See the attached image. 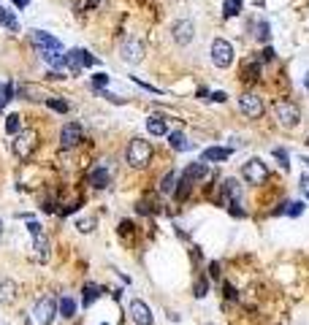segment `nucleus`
<instances>
[{
  "instance_id": "obj_1",
  "label": "nucleus",
  "mask_w": 309,
  "mask_h": 325,
  "mask_svg": "<svg viewBox=\"0 0 309 325\" xmlns=\"http://www.w3.org/2000/svg\"><path fill=\"white\" fill-rule=\"evenodd\" d=\"M149 160H152V144L144 138H133L128 144V163L133 168H147Z\"/></svg>"
},
{
  "instance_id": "obj_2",
  "label": "nucleus",
  "mask_w": 309,
  "mask_h": 325,
  "mask_svg": "<svg viewBox=\"0 0 309 325\" xmlns=\"http://www.w3.org/2000/svg\"><path fill=\"white\" fill-rule=\"evenodd\" d=\"M36 141H38L36 130H19L17 136H14V141H11L14 155H17L19 160H27V157L33 155V149H36Z\"/></svg>"
},
{
  "instance_id": "obj_3",
  "label": "nucleus",
  "mask_w": 309,
  "mask_h": 325,
  "mask_svg": "<svg viewBox=\"0 0 309 325\" xmlns=\"http://www.w3.org/2000/svg\"><path fill=\"white\" fill-rule=\"evenodd\" d=\"M274 112H277V120H280L282 128H296L301 122V112L293 100H277Z\"/></svg>"
},
{
  "instance_id": "obj_4",
  "label": "nucleus",
  "mask_w": 309,
  "mask_h": 325,
  "mask_svg": "<svg viewBox=\"0 0 309 325\" xmlns=\"http://www.w3.org/2000/svg\"><path fill=\"white\" fill-rule=\"evenodd\" d=\"M242 176L247 179L250 185H263V182L268 179V168H266V163L260 160V157H250V160L242 165Z\"/></svg>"
},
{
  "instance_id": "obj_5",
  "label": "nucleus",
  "mask_w": 309,
  "mask_h": 325,
  "mask_svg": "<svg viewBox=\"0 0 309 325\" xmlns=\"http://www.w3.org/2000/svg\"><path fill=\"white\" fill-rule=\"evenodd\" d=\"M65 65H68V70L71 74H82V68H87V65H95V57L87 49H71L68 54H65Z\"/></svg>"
},
{
  "instance_id": "obj_6",
  "label": "nucleus",
  "mask_w": 309,
  "mask_h": 325,
  "mask_svg": "<svg viewBox=\"0 0 309 325\" xmlns=\"http://www.w3.org/2000/svg\"><path fill=\"white\" fill-rule=\"evenodd\" d=\"M212 62H215L217 68H228L233 62V46L225 41V38H217L215 44H212Z\"/></svg>"
},
{
  "instance_id": "obj_7",
  "label": "nucleus",
  "mask_w": 309,
  "mask_h": 325,
  "mask_svg": "<svg viewBox=\"0 0 309 325\" xmlns=\"http://www.w3.org/2000/svg\"><path fill=\"white\" fill-rule=\"evenodd\" d=\"M239 109H242V114L250 117V120L263 117V100H260L258 95H252V92H244L239 98Z\"/></svg>"
},
{
  "instance_id": "obj_8",
  "label": "nucleus",
  "mask_w": 309,
  "mask_h": 325,
  "mask_svg": "<svg viewBox=\"0 0 309 325\" xmlns=\"http://www.w3.org/2000/svg\"><path fill=\"white\" fill-rule=\"evenodd\" d=\"M54 314H57V304H54V298L52 296H44L36 304V320L41 322V325H52L54 322Z\"/></svg>"
},
{
  "instance_id": "obj_9",
  "label": "nucleus",
  "mask_w": 309,
  "mask_h": 325,
  "mask_svg": "<svg viewBox=\"0 0 309 325\" xmlns=\"http://www.w3.org/2000/svg\"><path fill=\"white\" fill-rule=\"evenodd\" d=\"M223 203L225 206H236V203H242V195H244V190H242V185L236 179H223Z\"/></svg>"
},
{
  "instance_id": "obj_10",
  "label": "nucleus",
  "mask_w": 309,
  "mask_h": 325,
  "mask_svg": "<svg viewBox=\"0 0 309 325\" xmlns=\"http://www.w3.org/2000/svg\"><path fill=\"white\" fill-rule=\"evenodd\" d=\"M33 258L38 263H49V258H52V241L44 231L38 236H33Z\"/></svg>"
},
{
  "instance_id": "obj_11",
  "label": "nucleus",
  "mask_w": 309,
  "mask_h": 325,
  "mask_svg": "<svg viewBox=\"0 0 309 325\" xmlns=\"http://www.w3.org/2000/svg\"><path fill=\"white\" fill-rule=\"evenodd\" d=\"M122 60L125 62H141L144 60V44H141V38L133 35L122 44Z\"/></svg>"
},
{
  "instance_id": "obj_12",
  "label": "nucleus",
  "mask_w": 309,
  "mask_h": 325,
  "mask_svg": "<svg viewBox=\"0 0 309 325\" xmlns=\"http://www.w3.org/2000/svg\"><path fill=\"white\" fill-rule=\"evenodd\" d=\"M174 41H177L179 46H187L190 41H193V35H195V27H193V22L190 19H179L177 25H174Z\"/></svg>"
},
{
  "instance_id": "obj_13",
  "label": "nucleus",
  "mask_w": 309,
  "mask_h": 325,
  "mask_svg": "<svg viewBox=\"0 0 309 325\" xmlns=\"http://www.w3.org/2000/svg\"><path fill=\"white\" fill-rule=\"evenodd\" d=\"M130 317H133L136 325H152V312H149V306L141 298L130 301Z\"/></svg>"
},
{
  "instance_id": "obj_14",
  "label": "nucleus",
  "mask_w": 309,
  "mask_h": 325,
  "mask_svg": "<svg viewBox=\"0 0 309 325\" xmlns=\"http://www.w3.org/2000/svg\"><path fill=\"white\" fill-rule=\"evenodd\" d=\"M60 141H62V147H65V149L76 147L79 141H82V125H79V122H68L65 128H62Z\"/></svg>"
},
{
  "instance_id": "obj_15",
  "label": "nucleus",
  "mask_w": 309,
  "mask_h": 325,
  "mask_svg": "<svg viewBox=\"0 0 309 325\" xmlns=\"http://www.w3.org/2000/svg\"><path fill=\"white\" fill-rule=\"evenodd\" d=\"M30 38H33V44L38 46V49H62V44L57 41V38L49 35V33H44V30H33Z\"/></svg>"
},
{
  "instance_id": "obj_16",
  "label": "nucleus",
  "mask_w": 309,
  "mask_h": 325,
  "mask_svg": "<svg viewBox=\"0 0 309 325\" xmlns=\"http://www.w3.org/2000/svg\"><path fill=\"white\" fill-rule=\"evenodd\" d=\"M17 301V282H11V279H0V304L3 306H9Z\"/></svg>"
},
{
  "instance_id": "obj_17",
  "label": "nucleus",
  "mask_w": 309,
  "mask_h": 325,
  "mask_svg": "<svg viewBox=\"0 0 309 325\" xmlns=\"http://www.w3.org/2000/svg\"><path fill=\"white\" fill-rule=\"evenodd\" d=\"M231 157V149H223V147H209V149H203V155H201V160L203 163H223Z\"/></svg>"
},
{
  "instance_id": "obj_18",
  "label": "nucleus",
  "mask_w": 309,
  "mask_h": 325,
  "mask_svg": "<svg viewBox=\"0 0 309 325\" xmlns=\"http://www.w3.org/2000/svg\"><path fill=\"white\" fill-rule=\"evenodd\" d=\"M185 179H190V182H201V179H206L209 176V168H206V163L201 160V163H190L187 168H185V173H182Z\"/></svg>"
},
{
  "instance_id": "obj_19",
  "label": "nucleus",
  "mask_w": 309,
  "mask_h": 325,
  "mask_svg": "<svg viewBox=\"0 0 309 325\" xmlns=\"http://www.w3.org/2000/svg\"><path fill=\"white\" fill-rule=\"evenodd\" d=\"M109 182H112V176H109L106 168H95V171L90 173V185H92L95 190H106Z\"/></svg>"
},
{
  "instance_id": "obj_20",
  "label": "nucleus",
  "mask_w": 309,
  "mask_h": 325,
  "mask_svg": "<svg viewBox=\"0 0 309 325\" xmlns=\"http://www.w3.org/2000/svg\"><path fill=\"white\" fill-rule=\"evenodd\" d=\"M41 57L49 62L52 68H62V65H65V54H62V49H41Z\"/></svg>"
},
{
  "instance_id": "obj_21",
  "label": "nucleus",
  "mask_w": 309,
  "mask_h": 325,
  "mask_svg": "<svg viewBox=\"0 0 309 325\" xmlns=\"http://www.w3.org/2000/svg\"><path fill=\"white\" fill-rule=\"evenodd\" d=\"M147 130L152 133V136H165V133H168V122L163 120V117H149L147 120Z\"/></svg>"
},
{
  "instance_id": "obj_22",
  "label": "nucleus",
  "mask_w": 309,
  "mask_h": 325,
  "mask_svg": "<svg viewBox=\"0 0 309 325\" xmlns=\"http://www.w3.org/2000/svg\"><path fill=\"white\" fill-rule=\"evenodd\" d=\"M242 79H244V82H258V79H260V62L258 60H247V62H244V65H242Z\"/></svg>"
},
{
  "instance_id": "obj_23",
  "label": "nucleus",
  "mask_w": 309,
  "mask_h": 325,
  "mask_svg": "<svg viewBox=\"0 0 309 325\" xmlns=\"http://www.w3.org/2000/svg\"><path fill=\"white\" fill-rule=\"evenodd\" d=\"M250 30H255V41H260V44H268V38H271V25H268L266 19L250 25Z\"/></svg>"
},
{
  "instance_id": "obj_24",
  "label": "nucleus",
  "mask_w": 309,
  "mask_h": 325,
  "mask_svg": "<svg viewBox=\"0 0 309 325\" xmlns=\"http://www.w3.org/2000/svg\"><path fill=\"white\" fill-rule=\"evenodd\" d=\"M190 190H193V182L185 179V176H179L177 187H174V195H177V201H185V198H190Z\"/></svg>"
},
{
  "instance_id": "obj_25",
  "label": "nucleus",
  "mask_w": 309,
  "mask_h": 325,
  "mask_svg": "<svg viewBox=\"0 0 309 325\" xmlns=\"http://www.w3.org/2000/svg\"><path fill=\"white\" fill-rule=\"evenodd\" d=\"M57 312L62 314V317H68V320H71V317H76V301L74 298H60V304H57Z\"/></svg>"
},
{
  "instance_id": "obj_26",
  "label": "nucleus",
  "mask_w": 309,
  "mask_h": 325,
  "mask_svg": "<svg viewBox=\"0 0 309 325\" xmlns=\"http://www.w3.org/2000/svg\"><path fill=\"white\" fill-rule=\"evenodd\" d=\"M177 182H179V173H177V171H168V173L163 176V182H160V193L171 195L174 187H177Z\"/></svg>"
},
{
  "instance_id": "obj_27",
  "label": "nucleus",
  "mask_w": 309,
  "mask_h": 325,
  "mask_svg": "<svg viewBox=\"0 0 309 325\" xmlns=\"http://www.w3.org/2000/svg\"><path fill=\"white\" fill-rule=\"evenodd\" d=\"M0 25H3V27H9L11 33H17V30H19V22H17V17H14L11 11H6L3 6H0Z\"/></svg>"
},
{
  "instance_id": "obj_28",
  "label": "nucleus",
  "mask_w": 309,
  "mask_h": 325,
  "mask_svg": "<svg viewBox=\"0 0 309 325\" xmlns=\"http://www.w3.org/2000/svg\"><path fill=\"white\" fill-rule=\"evenodd\" d=\"M100 293H103V287H100V284H95V282H87V284H84V306H92V301L98 298Z\"/></svg>"
},
{
  "instance_id": "obj_29",
  "label": "nucleus",
  "mask_w": 309,
  "mask_h": 325,
  "mask_svg": "<svg viewBox=\"0 0 309 325\" xmlns=\"http://www.w3.org/2000/svg\"><path fill=\"white\" fill-rule=\"evenodd\" d=\"M168 144H171V149H190V144H187V138H185V133H182V130L171 133V136H168Z\"/></svg>"
},
{
  "instance_id": "obj_30",
  "label": "nucleus",
  "mask_w": 309,
  "mask_h": 325,
  "mask_svg": "<svg viewBox=\"0 0 309 325\" xmlns=\"http://www.w3.org/2000/svg\"><path fill=\"white\" fill-rule=\"evenodd\" d=\"M223 14H225V17H239V14H242V0H225V3H223Z\"/></svg>"
},
{
  "instance_id": "obj_31",
  "label": "nucleus",
  "mask_w": 309,
  "mask_h": 325,
  "mask_svg": "<svg viewBox=\"0 0 309 325\" xmlns=\"http://www.w3.org/2000/svg\"><path fill=\"white\" fill-rule=\"evenodd\" d=\"M193 293H195V298H206V296H209V279H206V276H201V279H195V284H193Z\"/></svg>"
},
{
  "instance_id": "obj_32",
  "label": "nucleus",
  "mask_w": 309,
  "mask_h": 325,
  "mask_svg": "<svg viewBox=\"0 0 309 325\" xmlns=\"http://www.w3.org/2000/svg\"><path fill=\"white\" fill-rule=\"evenodd\" d=\"M19 120H22L19 114H9V117H6V130L17 136V133H19Z\"/></svg>"
},
{
  "instance_id": "obj_33",
  "label": "nucleus",
  "mask_w": 309,
  "mask_h": 325,
  "mask_svg": "<svg viewBox=\"0 0 309 325\" xmlns=\"http://www.w3.org/2000/svg\"><path fill=\"white\" fill-rule=\"evenodd\" d=\"M76 228H79V233H92V231H95V220H92V217L76 220Z\"/></svg>"
},
{
  "instance_id": "obj_34",
  "label": "nucleus",
  "mask_w": 309,
  "mask_h": 325,
  "mask_svg": "<svg viewBox=\"0 0 309 325\" xmlns=\"http://www.w3.org/2000/svg\"><path fill=\"white\" fill-rule=\"evenodd\" d=\"M285 206V214H290V217H298V214H304V203L301 201H296V203H282Z\"/></svg>"
},
{
  "instance_id": "obj_35",
  "label": "nucleus",
  "mask_w": 309,
  "mask_h": 325,
  "mask_svg": "<svg viewBox=\"0 0 309 325\" xmlns=\"http://www.w3.org/2000/svg\"><path fill=\"white\" fill-rule=\"evenodd\" d=\"M46 106L54 109V112H60V114H65V112H68V103H65V100H60V98H49V100H46Z\"/></svg>"
},
{
  "instance_id": "obj_36",
  "label": "nucleus",
  "mask_w": 309,
  "mask_h": 325,
  "mask_svg": "<svg viewBox=\"0 0 309 325\" xmlns=\"http://www.w3.org/2000/svg\"><path fill=\"white\" fill-rule=\"evenodd\" d=\"M106 84H109V76H106V74H95V76H92V87H98V90H103Z\"/></svg>"
},
{
  "instance_id": "obj_37",
  "label": "nucleus",
  "mask_w": 309,
  "mask_h": 325,
  "mask_svg": "<svg viewBox=\"0 0 309 325\" xmlns=\"http://www.w3.org/2000/svg\"><path fill=\"white\" fill-rule=\"evenodd\" d=\"M274 157L280 160L282 168H290V163H288V152H285V149H274Z\"/></svg>"
},
{
  "instance_id": "obj_38",
  "label": "nucleus",
  "mask_w": 309,
  "mask_h": 325,
  "mask_svg": "<svg viewBox=\"0 0 309 325\" xmlns=\"http://www.w3.org/2000/svg\"><path fill=\"white\" fill-rule=\"evenodd\" d=\"M27 231H30V236H38V233L44 231V228H41V223H36V220H30V223H27Z\"/></svg>"
},
{
  "instance_id": "obj_39",
  "label": "nucleus",
  "mask_w": 309,
  "mask_h": 325,
  "mask_svg": "<svg viewBox=\"0 0 309 325\" xmlns=\"http://www.w3.org/2000/svg\"><path fill=\"white\" fill-rule=\"evenodd\" d=\"M274 54H277V52L271 49V46H266V49L260 52V60H263V62H271V60H274Z\"/></svg>"
},
{
  "instance_id": "obj_40",
  "label": "nucleus",
  "mask_w": 309,
  "mask_h": 325,
  "mask_svg": "<svg viewBox=\"0 0 309 325\" xmlns=\"http://www.w3.org/2000/svg\"><path fill=\"white\" fill-rule=\"evenodd\" d=\"M103 98H106V100H112V103H125L122 98H117V95H112V92H106V90H103Z\"/></svg>"
},
{
  "instance_id": "obj_41",
  "label": "nucleus",
  "mask_w": 309,
  "mask_h": 325,
  "mask_svg": "<svg viewBox=\"0 0 309 325\" xmlns=\"http://www.w3.org/2000/svg\"><path fill=\"white\" fill-rule=\"evenodd\" d=\"M212 100H215V103H225L228 95H225V92H215V95H212Z\"/></svg>"
},
{
  "instance_id": "obj_42",
  "label": "nucleus",
  "mask_w": 309,
  "mask_h": 325,
  "mask_svg": "<svg viewBox=\"0 0 309 325\" xmlns=\"http://www.w3.org/2000/svg\"><path fill=\"white\" fill-rule=\"evenodd\" d=\"M223 290H225V298H236V290L231 287V284H225V287H223Z\"/></svg>"
},
{
  "instance_id": "obj_43",
  "label": "nucleus",
  "mask_w": 309,
  "mask_h": 325,
  "mask_svg": "<svg viewBox=\"0 0 309 325\" xmlns=\"http://www.w3.org/2000/svg\"><path fill=\"white\" fill-rule=\"evenodd\" d=\"M209 274H212V276H220V263H212V266H209Z\"/></svg>"
},
{
  "instance_id": "obj_44",
  "label": "nucleus",
  "mask_w": 309,
  "mask_h": 325,
  "mask_svg": "<svg viewBox=\"0 0 309 325\" xmlns=\"http://www.w3.org/2000/svg\"><path fill=\"white\" fill-rule=\"evenodd\" d=\"M79 209V203H68L65 209H62V214H71V211H76Z\"/></svg>"
},
{
  "instance_id": "obj_45",
  "label": "nucleus",
  "mask_w": 309,
  "mask_h": 325,
  "mask_svg": "<svg viewBox=\"0 0 309 325\" xmlns=\"http://www.w3.org/2000/svg\"><path fill=\"white\" fill-rule=\"evenodd\" d=\"M98 3H100V0H84V9H95Z\"/></svg>"
},
{
  "instance_id": "obj_46",
  "label": "nucleus",
  "mask_w": 309,
  "mask_h": 325,
  "mask_svg": "<svg viewBox=\"0 0 309 325\" xmlns=\"http://www.w3.org/2000/svg\"><path fill=\"white\" fill-rule=\"evenodd\" d=\"M14 6H17V9H25V6H27V0H14Z\"/></svg>"
},
{
  "instance_id": "obj_47",
  "label": "nucleus",
  "mask_w": 309,
  "mask_h": 325,
  "mask_svg": "<svg viewBox=\"0 0 309 325\" xmlns=\"http://www.w3.org/2000/svg\"><path fill=\"white\" fill-rule=\"evenodd\" d=\"M304 163H306V165H309V157H304Z\"/></svg>"
},
{
  "instance_id": "obj_48",
  "label": "nucleus",
  "mask_w": 309,
  "mask_h": 325,
  "mask_svg": "<svg viewBox=\"0 0 309 325\" xmlns=\"http://www.w3.org/2000/svg\"><path fill=\"white\" fill-rule=\"evenodd\" d=\"M306 87H309V74H306Z\"/></svg>"
},
{
  "instance_id": "obj_49",
  "label": "nucleus",
  "mask_w": 309,
  "mask_h": 325,
  "mask_svg": "<svg viewBox=\"0 0 309 325\" xmlns=\"http://www.w3.org/2000/svg\"><path fill=\"white\" fill-rule=\"evenodd\" d=\"M0 233H3V223H0Z\"/></svg>"
},
{
  "instance_id": "obj_50",
  "label": "nucleus",
  "mask_w": 309,
  "mask_h": 325,
  "mask_svg": "<svg viewBox=\"0 0 309 325\" xmlns=\"http://www.w3.org/2000/svg\"><path fill=\"white\" fill-rule=\"evenodd\" d=\"M306 144H309V138H306Z\"/></svg>"
},
{
  "instance_id": "obj_51",
  "label": "nucleus",
  "mask_w": 309,
  "mask_h": 325,
  "mask_svg": "<svg viewBox=\"0 0 309 325\" xmlns=\"http://www.w3.org/2000/svg\"><path fill=\"white\" fill-rule=\"evenodd\" d=\"M0 109H3V106H0Z\"/></svg>"
},
{
  "instance_id": "obj_52",
  "label": "nucleus",
  "mask_w": 309,
  "mask_h": 325,
  "mask_svg": "<svg viewBox=\"0 0 309 325\" xmlns=\"http://www.w3.org/2000/svg\"><path fill=\"white\" fill-rule=\"evenodd\" d=\"M103 325H106V322H103Z\"/></svg>"
}]
</instances>
